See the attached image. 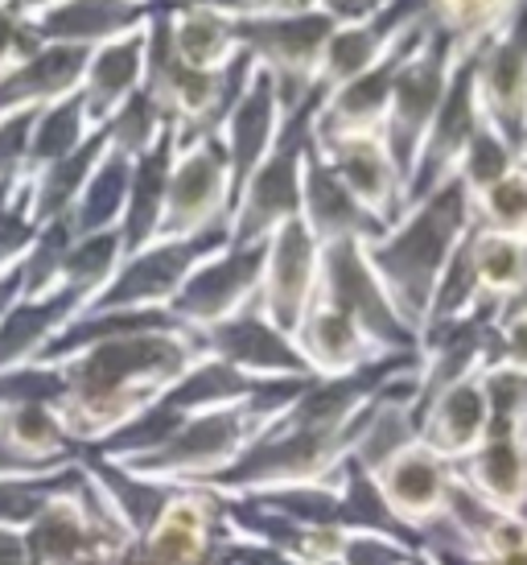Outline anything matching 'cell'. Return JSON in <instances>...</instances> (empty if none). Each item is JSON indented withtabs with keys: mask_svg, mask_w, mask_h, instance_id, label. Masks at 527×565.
I'll list each match as a JSON object with an SVG mask.
<instances>
[{
	"mask_svg": "<svg viewBox=\"0 0 527 565\" xmlns=\"http://www.w3.org/2000/svg\"><path fill=\"white\" fill-rule=\"evenodd\" d=\"M305 384L310 380H280V384H268L260 396H251L244 405L194 413V417L178 422L165 438H157L144 450H125V455L95 450V455H104L111 467H120V471L140 479V483H157V487L206 483L215 475L232 471L235 462L248 455L251 446L284 417V408L301 396Z\"/></svg>",
	"mask_w": 527,
	"mask_h": 565,
	"instance_id": "2",
	"label": "cell"
},
{
	"mask_svg": "<svg viewBox=\"0 0 527 565\" xmlns=\"http://www.w3.org/2000/svg\"><path fill=\"white\" fill-rule=\"evenodd\" d=\"M491 363H507L515 372H527V315H512L495 322V355Z\"/></svg>",
	"mask_w": 527,
	"mask_h": 565,
	"instance_id": "41",
	"label": "cell"
},
{
	"mask_svg": "<svg viewBox=\"0 0 527 565\" xmlns=\"http://www.w3.org/2000/svg\"><path fill=\"white\" fill-rule=\"evenodd\" d=\"M474 223L482 232L495 236L527 239V186L519 173H507L503 182H495L491 190H482L474 199Z\"/></svg>",
	"mask_w": 527,
	"mask_h": 565,
	"instance_id": "36",
	"label": "cell"
},
{
	"mask_svg": "<svg viewBox=\"0 0 527 565\" xmlns=\"http://www.w3.org/2000/svg\"><path fill=\"white\" fill-rule=\"evenodd\" d=\"M157 9L161 0H54L30 21L46 46L95 50L111 38L144 30Z\"/></svg>",
	"mask_w": 527,
	"mask_h": 565,
	"instance_id": "20",
	"label": "cell"
},
{
	"mask_svg": "<svg viewBox=\"0 0 527 565\" xmlns=\"http://www.w3.org/2000/svg\"><path fill=\"white\" fill-rule=\"evenodd\" d=\"M284 108H280L277 83L268 71H251L244 95L232 104V111L223 116L218 125V137H223V149H227V161H232V182L235 194L244 190L251 173L260 170V161L277 149L280 132H284Z\"/></svg>",
	"mask_w": 527,
	"mask_h": 565,
	"instance_id": "18",
	"label": "cell"
},
{
	"mask_svg": "<svg viewBox=\"0 0 527 565\" xmlns=\"http://www.w3.org/2000/svg\"><path fill=\"white\" fill-rule=\"evenodd\" d=\"M0 565H33L30 545H25V529L0 524Z\"/></svg>",
	"mask_w": 527,
	"mask_h": 565,
	"instance_id": "44",
	"label": "cell"
},
{
	"mask_svg": "<svg viewBox=\"0 0 527 565\" xmlns=\"http://www.w3.org/2000/svg\"><path fill=\"white\" fill-rule=\"evenodd\" d=\"M173 153H178V128H165L161 141L132 161V182H128L125 220H120V236L125 252H140L153 244L161 232V211H165V186H170Z\"/></svg>",
	"mask_w": 527,
	"mask_h": 565,
	"instance_id": "27",
	"label": "cell"
},
{
	"mask_svg": "<svg viewBox=\"0 0 527 565\" xmlns=\"http://www.w3.org/2000/svg\"><path fill=\"white\" fill-rule=\"evenodd\" d=\"M293 343L313 380L351 376V372H363L372 363L388 360V351L375 343L355 318L342 315L338 306H330V301H313L305 322L297 327Z\"/></svg>",
	"mask_w": 527,
	"mask_h": 565,
	"instance_id": "22",
	"label": "cell"
},
{
	"mask_svg": "<svg viewBox=\"0 0 527 565\" xmlns=\"http://www.w3.org/2000/svg\"><path fill=\"white\" fill-rule=\"evenodd\" d=\"M232 206L235 182L223 137L218 132H202V137L178 141L157 239H186L202 236V232H215V227H227L232 223Z\"/></svg>",
	"mask_w": 527,
	"mask_h": 565,
	"instance_id": "6",
	"label": "cell"
},
{
	"mask_svg": "<svg viewBox=\"0 0 527 565\" xmlns=\"http://www.w3.org/2000/svg\"><path fill=\"white\" fill-rule=\"evenodd\" d=\"M318 565H342V562H318Z\"/></svg>",
	"mask_w": 527,
	"mask_h": 565,
	"instance_id": "48",
	"label": "cell"
},
{
	"mask_svg": "<svg viewBox=\"0 0 527 565\" xmlns=\"http://www.w3.org/2000/svg\"><path fill=\"white\" fill-rule=\"evenodd\" d=\"M474 227H478L474 223V199L465 194L458 178H450V182H441L437 190H429L424 199L408 206L384 236L363 244V256L384 285V294L417 334L450 256L462 248V239Z\"/></svg>",
	"mask_w": 527,
	"mask_h": 565,
	"instance_id": "3",
	"label": "cell"
},
{
	"mask_svg": "<svg viewBox=\"0 0 527 565\" xmlns=\"http://www.w3.org/2000/svg\"><path fill=\"white\" fill-rule=\"evenodd\" d=\"M260 277H264V244H227L218 248L211 260H202L186 277V285L178 289V298L170 301V315L178 327L202 330L218 327L235 318L239 310L256 306L260 298Z\"/></svg>",
	"mask_w": 527,
	"mask_h": 565,
	"instance_id": "13",
	"label": "cell"
},
{
	"mask_svg": "<svg viewBox=\"0 0 527 565\" xmlns=\"http://www.w3.org/2000/svg\"><path fill=\"white\" fill-rule=\"evenodd\" d=\"M417 545L388 529H346L342 533V565H404L417 557Z\"/></svg>",
	"mask_w": 527,
	"mask_h": 565,
	"instance_id": "38",
	"label": "cell"
},
{
	"mask_svg": "<svg viewBox=\"0 0 527 565\" xmlns=\"http://www.w3.org/2000/svg\"><path fill=\"white\" fill-rule=\"evenodd\" d=\"M322 289V239L305 220H289L264 239L260 315L284 334H297Z\"/></svg>",
	"mask_w": 527,
	"mask_h": 565,
	"instance_id": "11",
	"label": "cell"
},
{
	"mask_svg": "<svg viewBox=\"0 0 527 565\" xmlns=\"http://www.w3.org/2000/svg\"><path fill=\"white\" fill-rule=\"evenodd\" d=\"M524 149H527V145H524Z\"/></svg>",
	"mask_w": 527,
	"mask_h": 565,
	"instance_id": "50",
	"label": "cell"
},
{
	"mask_svg": "<svg viewBox=\"0 0 527 565\" xmlns=\"http://www.w3.org/2000/svg\"><path fill=\"white\" fill-rule=\"evenodd\" d=\"M165 38L173 58L194 71H223L239 58V17L198 4V0H165Z\"/></svg>",
	"mask_w": 527,
	"mask_h": 565,
	"instance_id": "24",
	"label": "cell"
},
{
	"mask_svg": "<svg viewBox=\"0 0 527 565\" xmlns=\"http://www.w3.org/2000/svg\"><path fill=\"white\" fill-rule=\"evenodd\" d=\"M202 355L206 351L198 334L186 327L111 334L50 363L54 396L46 405L54 408V417L75 446L99 450L116 434H125L128 425H137Z\"/></svg>",
	"mask_w": 527,
	"mask_h": 565,
	"instance_id": "1",
	"label": "cell"
},
{
	"mask_svg": "<svg viewBox=\"0 0 527 565\" xmlns=\"http://www.w3.org/2000/svg\"><path fill=\"white\" fill-rule=\"evenodd\" d=\"M318 301H330V306H338L342 315L355 318L388 355H420V334L391 306V298L384 294V285H379V277H375L367 256H363V244H355V239L322 244V289H318Z\"/></svg>",
	"mask_w": 527,
	"mask_h": 565,
	"instance_id": "9",
	"label": "cell"
},
{
	"mask_svg": "<svg viewBox=\"0 0 527 565\" xmlns=\"http://www.w3.org/2000/svg\"><path fill=\"white\" fill-rule=\"evenodd\" d=\"M482 388H486V405H491L486 434H524L527 372H515L507 363H491V367H482Z\"/></svg>",
	"mask_w": 527,
	"mask_h": 565,
	"instance_id": "37",
	"label": "cell"
},
{
	"mask_svg": "<svg viewBox=\"0 0 527 565\" xmlns=\"http://www.w3.org/2000/svg\"><path fill=\"white\" fill-rule=\"evenodd\" d=\"M227 244H232L227 227H215L202 236L153 239L140 252H128L108 289L83 315H92V310H170V301L178 298V289L186 285L190 273Z\"/></svg>",
	"mask_w": 527,
	"mask_h": 565,
	"instance_id": "8",
	"label": "cell"
},
{
	"mask_svg": "<svg viewBox=\"0 0 527 565\" xmlns=\"http://www.w3.org/2000/svg\"><path fill=\"white\" fill-rule=\"evenodd\" d=\"M429 25H433V21H424L420 30L408 33L384 63H375L372 71H363L358 79L342 83V87L322 95L318 116H313V132H318V137H338V132H384L396 71H400L404 58L420 46V38L429 33Z\"/></svg>",
	"mask_w": 527,
	"mask_h": 565,
	"instance_id": "17",
	"label": "cell"
},
{
	"mask_svg": "<svg viewBox=\"0 0 527 565\" xmlns=\"http://www.w3.org/2000/svg\"><path fill=\"white\" fill-rule=\"evenodd\" d=\"M515 4L519 0H433V21L470 54L515 13Z\"/></svg>",
	"mask_w": 527,
	"mask_h": 565,
	"instance_id": "34",
	"label": "cell"
},
{
	"mask_svg": "<svg viewBox=\"0 0 527 565\" xmlns=\"http://www.w3.org/2000/svg\"><path fill=\"white\" fill-rule=\"evenodd\" d=\"M92 50L78 46H42L33 58L13 66L0 79V116L13 111H42L46 104L63 99V95L78 92L83 71H87Z\"/></svg>",
	"mask_w": 527,
	"mask_h": 565,
	"instance_id": "26",
	"label": "cell"
},
{
	"mask_svg": "<svg viewBox=\"0 0 527 565\" xmlns=\"http://www.w3.org/2000/svg\"><path fill=\"white\" fill-rule=\"evenodd\" d=\"M313 141L322 149V158L338 182L358 199V206L379 220L384 227L400 220L408 211V194H404V170L391 158L384 132H338V137H318Z\"/></svg>",
	"mask_w": 527,
	"mask_h": 565,
	"instance_id": "15",
	"label": "cell"
},
{
	"mask_svg": "<svg viewBox=\"0 0 527 565\" xmlns=\"http://www.w3.org/2000/svg\"><path fill=\"white\" fill-rule=\"evenodd\" d=\"M524 438H527V425H524Z\"/></svg>",
	"mask_w": 527,
	"mask_h": 565,
	"instance_id": "49",
	"label": "cell"
},
{
	"mask_svg": "<svg viewBox=\"0 0 527 565\" xmlns=\"http://www.w3.org/2000/svg\"><path fill=\"white\" fill-rule=\"evenodd\" d=\"M125 236L120 227H108V232H92V236L71 239V248L63 256V273H58V294H71L78 298V306L87 310L108 281L116 277V268L125 265Z\"/></svg>",
	"mask_w": 527,
	"mask_h": 565,
	"instance_id": "30",
	"label": "cell"
},
{
	"mask_svg": "<svg viewBox=\"0 0 527 565\" xmlns=\"http://www.w3.org/2000/svg\"><path fill=\"white\" fill-rule=\"evenodd\" d=\"M95 132H99V128L92 125L87 104H83L78 92L46 104V108L33 116L30 149H25V173H21V178H30V173L46 170L54 161H63L66 153H75L83 141H92Z\"/></svg>",
	"mask_w": 527,
	"mask_h": 565,
	"instance_id": "29",
	"label": "cell"
},
{
	"mask_svg": "<svg viewBox=\"0 0 527 565\" xmlns=\"http://www.w3.org/2000/svg\"><path fill=\"white\" fill-rule=\"evenodd\" d=\"M198 343L206 355L232 363L235 372L260 384H280V380H313L301 351H297L293 334L277 330L260 315V306H248L235 318L218 322V327L202 330Z\"/></svg>",
	"mask_w": 527,
	"mask_h": 565,
	"instance_id": "16",
	"label": "cell"
},
{
	"mask_svg": "<svg viewBox=\"0 0 527 565\" xmlns=\"http://www.w3.org/2000/svg\"><path fill=\"white\" fill-rule=\"evenodd\" d=\"M170 128V120L161 116L157 108V99L144 87H140L132 99H125L120 108L108 116V125H104V137L116 153H125V158H140V153H149L157 141H161V132Z\"/></svg>",
	"mask_w": 527,
	"mask_h": 565,
	"instance_id": "35",
	"label": "cell"
},
{
	"mask_svg": "<svg viewBox=\"0 0 527 565\" xmlns=\"http://www.w3.org/2000/svg\"><path fill=\"white\" fill-rule=\"evenodd\" d=\"M482 120L478 108V83H474V50L458 58L450 75V87H445V99L437 108L433 125L424 132V141L417 149V161L404 178V194H408V206L424 199L429 190H437L441 182H450L458 173V161H462L465 145L474 137V128Z\"/></svg>",
	"mask_w": 527,
	"mask_h": 565,
	"instance_id": "14",
	"label": "cell"
},
{
	"mask_svg": "<svg viewBox=\"0 0 527 565\" xmlns=\"http://www.w3.org/2000/svg\"><path fill=\"white\" fill-rule=\"evenodd\" d=\"M132 161L116 153L108 145V153L99 161V170L92 173V182L83 190V199L75 203V211L66 215L71 232L78 236H92V232H108V227H120L125 220V203H128V182H132Z\"/></svg>",
	"mask_w": 527,
	"mask_h": 565,
	"instance_id": "32",
	"label": "cell"
},
{
	"mask_svg": "<svg viewBox=\"0 0 527 565\" xmlns=\"http://www.w3.org/2000/svg\"><path fill=\"white\" fill-rule=\"evenodd\" d=\"M318 104H322V95L284 120L277 149L260 161V170L251 173L244 190L235 194L232 223H227L232 244H239V248L264 244L277 227H284L289 220H301V166H305V149L313 141Z\"/></svg>",
	"mask_w": 527,
	"mask_h": 565,
	"instance_id": "5",
	"label": "cell"
},
{
	"mask_svg": "<svg viewBox=\"0 0 527 565\" xmlns=\"http://www.w3.org/2000/svg\"><path fill=\"white\" fill-rule=\"evenodd\" d=\"M37 111H13L0 116V186H13L25 173V149H30V128Z\"/></svg>",
	"mask_w": 527,
	"mask_h": 565,
	"instance_id": "40",
	"label": "cell"
},
{
	"mask_svg": "<svg viewBox=\"0 0 527 565\" xmlns=\"http://www.w3.org/2000/svg\"><path fill=\"white\" fill-rule=\"evenodd\" d=\"M470 256H474V273H478L482 306H491L498 318V310L519 298V289L527 285V239L495 236V232L474 227Z\"/></svg>",
	"mask_w": 527,
	"mask_h": 565,
	"instance_id": "31",
	"label": "cell"
},
{
	"mask_svg": "<svg viewBox=\"0 0 527 565\" xmlns=\"http://www.w3.org/2000/svg\"><path fill=\"white\" fill-rule=\"evenodd\" d=\"M388 516L404 533H424L445 520V500L453 487V462L433 455L420 438L396 441L379 462H363Z\"/></svg>",
	"mask_w": 527,
	"mask_h": 565,
	"instance_id": "10",
	"label": "cell"
},
{
	"mask_svg": "<svg viewBox=\"0 0 527 565\" xmlns=\"http://www.w3.org/2000/svg\"><path fill=\"white\" fill-rule=\"evenodd\" d=\"M46 46L37 30H33V21L25 13H17L9 0H0V79L21 66L25 58H33L37 50Z\"/></svg>",
	"mask_w": 527,
	"mask_h": 565,
	"instance_id": "39",
	"label": "cell"
},
{
	"mask_svg": "<svg viewBox=\"0 0 527 565\" xmlns=\"http://www.w3.org/2000/svg\"><path fill=\"white\" fill-rule=\"evenodd\" d=\"M334 17L322 9L284 17H239V46L248 50L256 66L272 75L284 116L301 111L318 99V71L334 38Z\"/></svg>",
	"mask_w": 527,
	"mask_h": 565,
	"instance_id": "4",
	"label": "cell"
},
{
	"mask_svg": "<svg viewBox=\"0 0 527 565\" xmlns=\"http://www.w3.org/2000/svg\"><path fill=\"white\" fill-rule=\"evenodd\" d=\"M486 429H491V405H486L482 372L441 388L412 417V438H420L433 455H441L453 467L478 450L486 441Z\"/></svg>",
	"mask_w": 527,
	"mask_h": 565,
	"instance_id": "19",
	"label": "cell"
},
{
	"mask_svg": "<svg viewBox=\"0 0 527 565\" xmlns=\"http://www.w3.org/2000/svg\"><path fill=\"white\" fill-rule=\"evenodd\" d=\"M0 446L21 467H63L75 462V441L66 438L46 401H0Z\"/></svg>",
	"mask_w": 527,
	"mask_h": 565,
	"instance_id": "28",
	"label": "cell"
},
{
	"mask_svg": "<svg viewBox=\"0 0 527 565\" xmlns=\"http://www.w3.org/2000/svg\"><path fill=\"white\" fill-rule=\"evenodd\" d=\"M301 220L310 223V232L322 244H338V239H355V244H372L388 227L372 220L351 190L338 182V173L330 170L318 141L305 149V166H301Z\"/></svg>",
	"mask_w": 527,
	"mask_h": 565,
	"instance_id": "21",
	"label": "cell"
},
{
	"mask_svg": "<svg viewBox=\"0 0 527 565\" xmlns=\"http://www.w3.org/2000/svg\"><path fill=\"white\" fill-rule=\"evenodd\" d=\"M462 58V50L441 25H429V33L420 38V46L404 58V66L396 71V83H391V104H388V120H384V141H388L396 166L412 170L417 161V149L424 141V132L433 125L437 108L445 99V87H450L453 66Z\"/></svg>",
	"mask_w": 527,
	"mask_h": 565,
	"instance_id": "7",
	"label": "cell"
},
{
	"mask_svg": "<svg viewBox=\"0 0 527 565\" xmlns=\"http://www.w3.org/2000/svg\"><path fill=\"white\" fill-rule=\"evenodd\" d=\"M474 495L495 512H527V438L524 434H486L474 455L453 467Z\"/></svg>",
	"mask_w": 527,
	"mask_h": 565,
	"instance_id": "25",
	"label": "cell"
},
{
	"mask_svg": "<svg viewBox=\"0 0 527 565\" xmlns=\"http://www.w3.org/2000/svg\"><path fill=\"white\" fill-rule=\"evenodd\" d=\"M388 0H322L318 9L326 17H334V25H358V21H372Z\"/></svg>",
	"mask_w": 527,
	"mask_h": 565,
	"instance_id": "43",
	"label": "cell"
},
{
	"mask_svg": "<svg viewBox=\"0 0 527 565\" xmlns=\"http://www.w3.org/2000/svg\"><path fill=\"white\" fill-rule=\"evenodd\" d=\"M515 161H519V149H515L486 116H482L478 128H474V137H470V145H465L462 161H458V173H453V178L462 182L470 199H478L482 190H491L495 182H503V178L515 170Z\"/></svg>",
	"mask_w": 527,
	"mask_h": 565,
	"instance_id": "33",
	"label": "cell"
},
{
	"mask_svg": "<svg viewBox=\"0 0 527 565\" xmlns=\"http://www.w3.org/2000/svg\"><path fill=\"white\" fill-rule=\"evenodd\" d=\"M478 108L507 141L524 153L527 145V0L474 50Z\"/></svg>",
	"mask_w": 527,
	"mask_h": 565,
	"instance_id": "12",
	"label": "cell"
},
{
	"mask_svg": "<svg viewBox=\"0 0 527 565\" xmlns=\"http://www.w3.org/2000/svg\"><path fill=\"white\" fill-rule=\"evenodd\" d=\"M404 565H441V562H437V557L429 550H420L417 557H412V562H404Z\"/></svg>",
	"mask_w": 527,
	"mask_h": 565,
	"instance_id": "46",
	"label": "cell"
},
{
	"mask_svg": "<svg viewBox=\"0 0 527 565\" xmlns=\"http://www.w3.org/2000/svg\"><path fill=\"white\" fill-rule=\"evenodd\" d=\"M9 4H13L17 13L37 17V13H42V9H50V4H54V0H9Z\"/></svg>",
	"mask_w": 527,
	"mask_h": 565,
	"instance_id": "45",
	"label": "cell"
},
{
	"mask_svg": "<svg viewBox=\"0 0 527 565\" xmlns=\"http://www.w3.org/2000/svg\"><path fill=\"white\" fill-rule=\"evenodd\" d=\"M211 9H223L232 17H284V13H310L322 0H198Z\"/></svg>",
	"mask_w": 527,
	"mask_h": 565,
	"instance_id": "42",
	"label": "cell"
},
{
	"mask_svg": "<svg viewBox=\"0 0 527 565\" xmlns=\"http://www.w3.org/2000/svg\"><path fill=\"white\" fill-rule=\"evenodd\" d=\"M515 173L524 178V186H527V149H524V153H519V161H515Z\"/></svg>",
	"mask_w": 527,
	"mask_h": 565,
	"instance_id": "47",
	"label": "cell"
},
{
	"mask_svg": "<svg viewBox=\"0 0 527 565\" xmlns=\"http://www.w3.org/2000/svg\"><path fill=\"white\" fill-rule=\"evenodd\" d=\"M144 71H149V25L125 33V38H111V42L92 50L83 83H78V95H83L95 128L108 125L111 111L144 87Z\"/></svg>",
	"mask_w": 527,
	"mask_h": 565,
	"instance_id": "23",
	"label": "cell"
}]
</instances>
